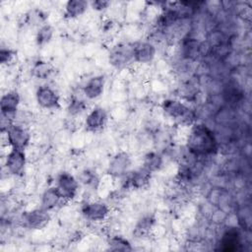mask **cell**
I'll list each match as a JSON object with an SVG mask.
<instances>
[{
  "mask_svg": "<svg viewBox=\"0 0 252 252\" xmlns=\"http://www.w3.org/2000/svg\"><path fill=\"white\" fill-rule=\"evenodd\" d=\"M219 144L213 130L202 123H194L190 126L186 138V148L196 158H205L215 154Z\"/></svg>",
  "mask_w": 252,
  "mask_h": 252,
  "instance_id": "6da1fadb",
  "label": "cell"
},
{
  "mask_svg": "<svg viewBox=\"0 0 252 252\" xmlns=\"http://www.w3.org/2000/svg\"><path fill=\"white\" fill-rule=\"evenodd\" d=\"M161 110L165 116L183 126L195 123V112L184 102L175 98H166L161 102Z\"/></svg>",
  "mask_w": 252,
  "mask_h": 252,
  "instance_id": "7a4b0ae2",
  "label": "cell"
},
{
  "mask_svg": "<svg viewBox=\"0 0 252 252\" xmlns=\"http://www.w3.org/2000/svg\"><path fill=\"white\" fill-rule=\"evenodd\" d=\"M2 133L6 136L7 145L11 149L25 151L31 144L32 134L24 124L14 122Z\"/></svg>",
  "mask_w": 252,
  "mask_h": 252,
  "instance_id": "3957f363",
  "label": "cell"
},
{
  "mask_svg": "<svg viewBox=\"0 0 252 252\" xmlns=\"http://www.w3.org/2000/svg\"><path fill=\"white\" fill-rule=\"evenodd\" d=\"M55 187L60 193L65 203L72 202L76 199L80 189V182L73 174L63 171L58 174L55 182Z\"/></svg>",
  "mask_w": 252,
  "mask_h": 252,
  "instance_id": "277c9868",
  "label": "cell"
},
{
  "mask_svg": "<svg viewBox=\"0 0 252 252\" xmlns=\"http://www.w3.org/2000/svg\"><path fill=\"white\" fill-rule=\"evenodd\" d=\"M50 220V212L41 207L26 211L21 217L23 226L32 230H40L45 228L49 224Z\"/></svg>",
  "mask_w": 252,
  "mask_h": 252,
  "instance_id": "5b68a950",
  "label": "cell"
},
{
  "mask_svg": "<svg viewBox=\"0 0 252 252\" xmlns=\"http://www.w3.org/2000/svg\"><path fill=\"white\" fill-rule=\"evenodd\" d=\"M82 216L90 221L99 222L105 220L110 215L109 206L100 200H89L81 206Z\"/></svg>",
  "mask_w": 252,
  "mask_h": 252,
  "instance_id": "8992f818",
  "label": "cell"
},
{
  "mask_svg": "<svg viewBox=\"0 0 252 252\" xmlns=\"http://www.w3.org/2000/svg\"><path fill=\"white\" fill-rule=\"evenodd\" d=\"M108 63L116 70H123L131 63H134L132 45L118 43L114 45L108 53Z\"/></svg>",
  "mask_w": 252,
  "mask_h": 252,
  "instance_id": "52a82bcc",
  "label": "cell"
},
{
  "mask_svg": "<svg viewBox=\"0 0 252 252\" xmlns=\"http://www.w3.org/2000/svg\"><path fill=\"white\" fill-rule=\"evenodd\" d=\"M37 105L45 110H55L61 106L60 95L55 89L48 85H41L35 91Z\"/></svg>",
  "mask_w": 252,
  "mask_h": 252,
  "instance_id": "ba28073f",
  "label": "cell"
},
{
  "mask_svg": "<svg viewBox=\"0 0 252 252\" xmlns=\"http://www.w3.org/2000/svg\"><path fill=\"white\" fill-rule=\"evenodd\" d=\"M132 159L130 155L125 151H120L114 154L107 165L106 172L112 178H122L130 171Z\"/></svg>",
  "mask_w": 252,
  "mask_h": 252,
  "instance_id": "9c48e42d",
  "label": "cell"
},
{
  "mask_svg": "<svg viewBox=\"0 0 252 252\" xmlns=\"http://www.w3.org/2000/svg\"><path fill=\"white\" fill-rule=\"evenodd\" d=\"M20 103H21V96L19 93L15 90L7 91L5 94H2L0 99L1 117L11 122H16Z\"/></svg>",
  "mask_w": 252,
  "mask_h": 252,
  "instance_id": "30bf717a",
  "label": "cell"
},
{
  "mask_svg": "<svg viewBox=\"0 0 252 252\" xmlns=\"http://www.w3.org/2000/svg\"><path fill=\"white\" fill-rule=\"evenodd\" d=\"M4 166L7 172L14 176H19L24 173L27 166V155L23 150L11 149L6 154Z\"/></svg>",
  "mask_w": 252,
  "mask_h": 252,
  "instance_id": "8fae6325",
  "label": "cell"
},
{
  "mask_svg": "<svg viewBox=\"0 0 252 252\" xmlns=\"http://www.w3.org/2000/svg\"><path fill=\"white\" fill-rule=\"evenodd\" d=\"M107 120L106 110L101 106H94L87 112L84 126L89 132H98L106 126Z\"/></svg>",
  "mask_w": 252,
  "mask_h": 252,
  "instance_id": "7c38bea8",
  "label": "cell"
},
{
  "mask_svg": "<svg viewBox=\"0 0 252 252\" xmlns=\"http://www.w3.org/2000/svg\"><path fill=\"white\" fill-rule=\"evenodd\" d=\"M152 173L143 166L135 170H130L122 178L125 189H142L145 188L151 180Z\"/></svg>",
  "mask_w": 252,
  "mask_h": 252,
  "instance_id": "4fadbf2b",
  "label": "cell"
},
{
  "mask_svg": "<svg viewBox=\"0 0 252 252\" xmlns=\"http://www.w3.org/2000/svg\"><path fill=\"white\" fill-rule=\"evenodd\" d=\"M132 49L135 63L150 64L154 61L157 55V47L150 40L138 41L132 44Z\"/></svg>",
  "mask_w": 252,
  "mask_h": 252,
  "instance_id": "5bb4252c",
  "label": "cell"
},
{
  "mask_svg": "<svg viewBox=\"0 0 252 252\" xmlns=\"http://www.w3.org/2000/svg\"><path fill=\"white\" fill-rule=\"evenodd\" d=\"M105 78L102 75H95L87 80L82 87V94L88 100H95L100 97L104 92Z\"/></svg>",
  "mask_w": 252,
  "mask_h": 252,
  "instance_id": "9a60e30c",
  "label": "cell"
},
{
  "mask_svg": "<svg viewBox=\"0 0 252 252\" xmlns=\"http://www.w3.org/2000/svg\"><path fill=\"white\" fill-rule=\"evenodd\" d=\"M242 244L240 231L236 227H228L220 239V249L223 251L238 250Z\"/></svg>",
  "mask_w": 252,
  "mask_h": 252,
  "instance_id": "2e32d148",
  "label": "cell"
},
{
  "mask_svg": "<svg viewBox=\"0 0 252 252\" xmlns=\"http://www.w3.org/2000/svg\"><path fill=\"white\" fill-rule=\"evenodd\" d=\"M63 203H65V202L62 199L57 188L55 186H52V187L46 188L42 192V194L40 196V206L39 207L43 208L44 210H46L48 212H51V211L55 210L56 208H58Z\"/></svg>",
  "mask_w": 252,
  "mask_h": 252,
  "instance_id": "e0dca14e",
  "label": "cell"
},
{
  "mask_svg": "<svg viewBox=\"0 0 252 252\" xmlns=\"http://www.w3.org/2000/svg\"><path fill=\"white\" fill-rule=\"evenodd\" d=\"M90 2L85 0H69L64 5V17L68 20H75L83 16L89 9Z\"/></svg>",
  "mask_w": 252,
  "mask_h": 252,
  "instance_id": "ac0fdd59",
  "label": "cell"
},
{
  "mask_svg": "<svg viewBox=\"0 0 252 252\" xmlns=\"http://www.w3.org/2000/svg\"><path fill=\"white\" fill-rule=\"evenodd\" d=\"M142 165L145 169H147L151 173L157 172L160 170V168L163 165V158L158 152H154V151L148 152L143 157Z\"/></svg>",
  "mask_w": 252,
  "mask_h": 252,
  "instance_id": "d6986e66",
  "label": "cell"
},
{
  "mask_svg": "<svg viewBox=\"0 0 252 252\" xmlns=\"http://www.w3.org/2000/svg\"><path fill=\"white\" fill-rule=\"evenodd\" d=\"M53 66L48 61L36 60L31 69L32 76L37 80H47L53 73Z\"/></svg>",
  "mask_w": 252,
  "mask_h": 252,
  "instance_id": "ffe728a7",
  "label": "cell"
},
{
  "mask_svg": "<svg viewBox=\"0 0 252 252\" xmlns=\"http://www.w3.org/2000/svg\"><path fill=\"white\" fill-rule=\"evenodd\" d=\"M54 36V29L51 25L43 24L42 26L38 27L36 33H35V42L37 45L43 46L49 43Z\"/></svg>",
  "mask_w": 252,
  "mask_h": 252,
  "instance_id": "44dd1931",
  "label": "cell"
},
{
  "mask_svg": "<svg viewBox=\"0 0 252 252\" xmlns=\"http://www.w3.org/2000/svg\"><path fill=\"white\" fill-rule=\"evenodd\" d=\"M107 246L111 251H131L133 249L129 240L118 234L108 238Z\"/></svg>",
  "mask_w": 252,
  "mask_h": 252,
  "instance_id": "7402d4cb",
  "label": "cell"
},
{
  "mask_svg": "<svg viewBox=\"0 0 252 252\" xmlns=\"http://www.w3.org/2000/svg\"><path fill=\"white\" fill-rule=\"evenodd\" d=\"M67 110L71 115L74 116L83 113L85 110H87L86 100L78 96H72L68 102Z\"/></svg>",
  "mask_w": 252,
  "mask_h": 252,
  "instance_id": "603a6c76",
  "label": "cell"
},
{
  "mask_svg": "<svg viewBox=\"0 0 252 252\" xmlns=\"http://www.w3.org/2000/svg\"><path fill=\"white\" fill-rule=\"evenodd\" d=\"M155 220L152 217H145L137 223L135 227V234L140 237L147 236L154 227Z\"/></svg>",
  "mask_w": 252,
  "mask_h": 252,
  "instance_id": "cb8c5ba5",
  "label": "cell"
},
{
  "mask_svg": "<svg viewBox=\"0 0 252 252\" xmlns=\"http://www.w3.org/2000/svg\"><path fill=\"white\" fill-rule=\"evenodd\" d=\"M77 178H78L80 184L82 183V184L87 185V186H94L95 182L97 181L95 172H94L91 169H84V170H82L78 174Z\"/></svg>",
  "mask_w": 252,
  "mask_h": 252,
  "instance_id": "d4e9b609",
  "label": "cell"
},
{
  "mask_svg": "<svg viewBox=\"0 0 252 252\" xmlns=\"http://www.w3.org/2000/svg\"><path fill=\"white\" fill-rule=\"evenodd\" d=\"M15 57V51L9 47H2L0 50V62L2 65L9 64Z\"/></svg>",
  "mask_w": 252,
  "mask_h": 252,
  "instance_id": "484cf974",
  "label": "cell"
},
{
  "mask_svg": "<svg viewBox=\"0 0 252 252\" xmlns=\"http://www.w3.org/2000/svg\"><path fill=\"white\" fill-rule=\"evenodd\" d=\"M109 6H110V2H108V1L96 0V1L90 2V7H91V8H93L94 10L97 11V12L105 11Z\"/></svg>",
  "mask_w": 252,
  "mask_h": 252,
  "instance_id": "4316f807",
  "label": "cell"
}]
</instances>
